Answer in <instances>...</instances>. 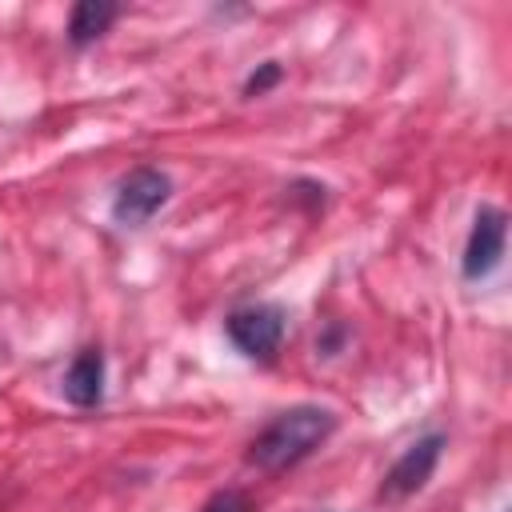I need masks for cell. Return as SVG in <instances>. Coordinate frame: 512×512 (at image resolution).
Wrapping results in <instances>:
<instances>
[{
    "label": "cell",
    "instance_id": "6da1fadb",
    "mask_svg": "<svg viewBox=\"0 0 512 512\" xmlns=\"http://www.w3.org/2000/svg\"><path fill=\"white\" fill-rule=\"evenodd\" d=\"M336 432V416L316 404H296L280 412L252 444H248V464L260 472H284L312 456L328 436Z\"/></svg>",
    "mask_w": 512,
    "mask_h": 512
},
{
    "label": "cell",
    "instance_id": "7a4b0ae2",
    "mask_svg": "<svg viewBox=\"0 0 512 512\" xmlns=\"http://www.w3.org/2000/svg\"><path fill=\"white\" fill-rule=\"evenodd\" d=\"M168 196H172L168 172H160V168H136V172H128L120 180L116 200H112V216H116V224L136 228V224L152 220L168 204Z\"/></svg>",
    "mask_w": 512,
    "mask_h": 512
},
{
    "label": "cell",
    "instance_id": "3957f363",
    "mask_svg": "<svg viewBox=\"0 0 512 512\" xmlns=\"http://www.w3.org/2000/svg\"><path fill=\"white\" fill-rule=\"evenodd\" d=\"M228 340L252 356V360H272L280 340H284V312L276 304H248L228 316Z\"/></svg>",
    "mask_w": 512,
    "mask_h": 512
},
{
    "label": "cell",
    "instance_id": "277c9868",
    "mask_svg": "<svg viewBox=\"0 0 512 512\" xmlns=\"http://www.w3.org/2000/svg\"><path fill=\"white\" fill-rule=\"evenodd\" d=\"M440 448H444V436L432 432V436H420L416 444H408L400 452V460L384 472V484H380V496L384 500H404L412 492H420L432 472H436V460H440Z\"/></svg>",
    "mask_w": 512,
    "mask_h": 512
},
{
    "label": "cell",
    "instance_id": "5b68a950",
    "mask_svg": "<svg viewBox=\"0 0 512 512\" xmlns=\"http://www.w3.org/2000/svg\"><path fill=\"white\" fill-rule=\"evenodd\" d=\"M504 236H508V220L500 208H480L476 220H472V232H468V244H464V276L468 280H480L488 276L500 256H504Z\"/></svg>",
    "mask_w": 512,
    "mask_h": 512
},
{
    "label": "cell",
    "instance_id": "8992f818",
    "mask_svg": "<svg viewBox=\"0 0 512 512\" xmlns=\"http://www.w3.org/2000/svg\"><path fill=\"white\" fill-rule=\"evenodd\" d=\"M64 396H68V404H76V408L100 404V396H104V356H100L96 348H84V352L68 364Z\"/></svg>",
    "mask_w": 512,
    "mask_h": 512
},
{
    "label": "cell",
    "instance_id": "52a82bcc",
    "mask_svg": "<svg viewBox=\"0 0 512 512\" xmlns=\"http://www.w3.org/2000/svg\"><path fill=\"white\" fill-rule=\"evenodd\" d=\"M116 12H120V8L108 4V0H80V4L72 8V16H68V40H72L76 48L100 40V36L112 28Z\"/></svg>",
    "mask_w": 512,
    "mask_h": 512
},
{
    "label": "cell",
    "instance_id": "ba28073f",
    "mask_svg": "<svg viewBox=\"0 0 512 512\" xmlns=\"http://www.w3.org/2000/svg\"><path fill=\"white\" fill-rule=\"evenodd\" d=\"M276 80H280V64H276V60H268V64H260V68L244 80V96H264Z\"/></svg>",
    "mask_w": 512,
    "mask_h": 512
},
{
    "label": "cell",
    "instance_id": "9c48e42d",
    "mask_svg": "<svg viewBox=\"0 0 512 512\" xmlns=\"http://www.w3.org/2000/svg\"><path fill=\"white\" fill-rule=\"evenodd\" d=\"M200 512H252V508H248V496H244V492L224 488V492L208 496V504H204Z\"/></svg>",
    "mask_w": 512,
    "mask_h": 512
}]
</instances>
